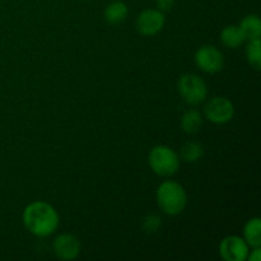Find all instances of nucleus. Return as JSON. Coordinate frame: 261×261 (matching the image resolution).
Wrapping results in <instances>:
<instances>
[{
    "label": "nucleus",
    "mask_w": 261,
    "mask_h": 261,
    "mask_svg": "<svg viewBox=\"0 0 261 261\" xmlns=\"http://www.w3.org/2000/svg\"><path fill=\"white\" fill-rule=\"evenodd\" d=\"M23 224L36 237H48L59 227V214L53 205L45 201H33L23 211Z\"/></svg>",
    "instance_id": "nucleus-1"
},
{
    "label": "nucleus",
    "mask_w": 261,
    "mask_h": 261,
    "mask_svg": "<svg viewBox=\"0 0 261 261\" xmlns=\"http://www.w3.org/2000/svg\"><path fill=\"white\" fill-rule=\"evenodd\" d=\"M157 204L161 211L167 216H177L185 211L188 205V194L176 181H165L161 184L155 194Z\"/></svg>",
    "instance_id": "nucleus-2"
},
{
    "label": "nucleus",
    "mask_w": 261,
    "mask_h": 261,
    "mask_svg": "<svg viewBox=\"0 0 261 261\" xmlns=\"http://www.w3.org/2000/svg\"><path fill=\"white\" fill-rule=\"evenodd\" d=\"M149 167L161 177H170L180 167V155L167 145H155L148 155Z\"/></svg>",
    "instance_id": "nucleus-3"
},
{
    "label": "nucleus",
    "mask_w": 261,
    "mask_h": 261,
    "mask_svg": "<svg viewBox=\"0 0 261 261\" xmlns=\"http://www.w3.org/2000/svg\"><path fill=\"white\" fill-rule=\"evenodd\" d=\"M177 88L184 101L190 106H198V105L203 103L208 96L206 83L198 74H184L178 79Z\"/></svg>",
    "instance_id": "nucleus-4"
},
{
    "label": "nucleus",
    "mask_w": 261,
    "mask_h": 261,
    "mask_svg": "<svg viewBox=\"0 0 261 261\" xmlns=\"http://www.w3.org/2000/svg\"><path fill=\"white\" fill-rule=\"evenodd\" d=\"M196 66L201 71L208 74H216L223 69L224 56L219 48L212 45H204L196 50L194 56Z\"/></svg>",
    "instance_id": "nucleus-5"
},
{
    "label": "nucleus",
    "mask_w": 261,
    "mask_h": 261,
    "mask_svg": "<svg viewBox=\"0 0 261 261\" xmlns=\"http://www.w3.org/2000/svg\"><path fill=\"white\" fill-rule=\"evenodd\" d=\"M204 115L213 124H227V122L233 119L234 106L226 97L217 96L213 97L205 105V107H204Z\"/></svg>",
    "instance_id": "nucleus-6"
},
{
    "label": "nucleus",
    "mask_w": 261,
    "mask_h": 261,
    "mask_svg": "<svg viewBox=\"0 0 261 261\" xmlns=\"http://www.w3.org/2000/svg\"><path fill=\"white\" fill-rule=\"evenodd\" d=\"M250 246L244 237L232 236L224 237L219 244V255L224 261H245L247 260Z\"/></svg>",
    "instance_id": "nucleus-7"
},
{
    "label": "nucleus",
    "mask_w": 261,
    "mask_h": 261,
    "mask_svg": "<svg viewBox=\"0 0 261 261\" xmlns=\"http://www.w3.org/2000/svg\"><path fill=\"white\" fill-rule=\"evenodd\" d=\"M166 22L165 13L161 10L155 9H145L138 15L137 22V30L140 35L143 36H154L163 28Z\"/></svg>",
    "instance_id": "nucleus-8"
},
{
    "label": "nucleus",
    "mask_w": 261,
    "mask_h": 261,
    "mask_svg": "<svg viewBox=\"0 0 261 261\" xmlns=\"http://www.w3.org/2000/svg\"><path fill=\"white\" fill-rule=\"evenodd\" d=\"M54 254L60 260H74L81 254V242L74 234L61 233L54 240Z\"/></svg>",
    "instance_id": "nucleus-9"
},
{
    "label": "nucleus",
    "mask_w": 261,
    "mask_h": 261,
    "mask_svg": "<svg viewBox=\"0 0 261 261\" xmlns=\"http://www.w3.org/2000/svg\"><path fill=\"white\" fill-rule=\"evenodd\" d=\"M127 14H129V8L121 0H115V2L110 3L105 8L103 12L105 20L110 24H120L126 19Z\"/></svg>",
    "instance_id": "nucleus-10"
},
{
    "label": "nucleus",
    "mask_w": 261,
    "mask_h": 261,
    "mask_svg": "<svg viewBox=\"0 0 261 261\" xmlns=\"http://www.w3.org/2000/svg\"><path fill=\"white\" fill-rule=\"evenodd\" d=\"M221 41L226 47L228 48H239L246 41L244 33L240 30L239 25H226L221 32Z\"/></svg>",
    "instance_id": "nucleus-11"
},
{
    "label": "nucleus",
    "mask_w": 261,
    "mask_h": 261,
    "mask_svg": "<svg viewBox=\"0 0 261 261\" xmlns=\"http://www.w3.org/2000/svg\"><path fill=\"white\" fill-rule=\"evenodd\" d=\"M246 41L256 40L261 36V19L259 15L249 14L241 19L239 24Z\"/></svg>",
    "instance_id": "nucleus-12"
},
{
    "label": "nucleus",
    "mask_w": 261,
    "mask_h": 261,
    "mask_svg": "<svg viewBox=\"0 0 261 261\" xmlns=\"http://www.w3.org/2000/svg\"><path fill=\"white\" fill-rule=\"evenodd\" d=\"M244 240L251 249L261 247V221L259 217L251 218L245 224Z\"/></svg>",
    "instance_id": "nucleus-13"
},
{
    "label": "nucleus",
    "mask_w": 261,
    "mask_h": 261,
    "mask_svg": "<svg viewBox=\"0 0 261 261\" xmlns=\"http://www.w3.org/2000/svg\"><path fill=\"white\" fill-rule=\"evenodd\" d=\"M203 126V116L195 109H190L181 117V127L186 134H196Z\"/></svg>",
    "instance_id": "nucleus-14"
},
{
    "label": "nucleus",
    "mask_w": 261,
    "mask_h": 261,
    "mask_svg": "<svg viewBox=\"0 0 261 261\" xmlns=\"http://www.w3.org/2000/svg\"><path fill=\"white\" fill-rule=\"evenodd\" d=\"M181 160L188 163H195L204 157V148L198 142H188L182 148L180 153Z\"/></svg>",
    "instance_id": "nucleus-15"
},
{
    "label": "nucleus",
    "mask_w": 261,
    "mask_h": 261,
    "mask_svg": "<svg viewBox=\"0 0 261 261\" xmlns=\"http://www.w3.org/2000/svg\"><path fill=\"white\" fill-rule=\"evenodd\" d=\"M246 60L251 68L260 70L261 69V41L260 38L256 40H250L247 42L246 50Z\"/></svg>",
    "instance_id": "nucleus-16"
},
{
    "label": "nucleus",
    "mask_w": 261,
    "mask_h": 261,
    "mask_svg": "<svg viewBox=\"0 0 261 261\" xmlns=\"http://www.w3.org/2000/svg\"><path fill=\"white\" fill-rule=\"evenodd\" d=\"M143 229H144L147 233H154L162 226V222H161V218L155 214H149V216L145 217L143 219Z\"/></svg>",
    "instance_id": "nucleus-17"
},
{
    "label": "nucleus",
    "mask_w": 261,
    "mask_h": 261,
    "mask_svg": "<svg viewBox=\"0 0 261 261\" xmlns=\"http://www.w3.org/2000/svg\"><path fill=\"white\" fill-rule=\"evenodd\" d=\"M175 3L176 0H155V7L162 13H166L175 7Z\"/></svg>",
    "instance_id": "nucleus-18"
},
{
    "label": "nucleus",
    "mask_w": 261,
    "mask_h": 261,
    "mask_svg": "<svg viewBox=\"0 0 261 261\" xmlns=\"http://www.w3.org/2000/svg\"><path fill=\"white\" fill-rule=\"evenodd\" d=\"M247 260L250 261H260L261 260V247H254L251 251V254L249 252V256Z\"/></svg>",
    "instance_id": "nucleus-19"
}]
</instances>
